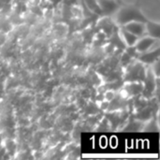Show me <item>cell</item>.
I'll return each instance as SVG.
<instances>
[{"mask_svg":"<svg viewBox=\"0 0 160 160\" xmlns=\"http://www.w3.org/2000/svg\"><path fill=\"white\" fill-rule=\"evenodd\" d=\"M122 28L126 29L127 31L134 34L135 36L141 38L145 33V22H129L124 25H122Z\"/></svg>","mask_w":160,"mask_h":160,"instance_id":"cell-3","label":"cell"},{"mask_svg":"<svg viewBox=\"0 0 160 160\" xmlns=\"http://www.w3.org/2000/svg\"><path fill=\"white\" fill-rule=\"evenodd\" d=\"M85 2H86V5L88 6V8L90 9H92V10L98 12V13L102 12V10L100 8V6L98 4V2L96 0H85Z\"/></svg>","mask_w":160,"mask_h":160,"instance_id":"cell-7","label":"cell"},{"mask_svg":"<svg viewBox=\"0 0 160 160\" xmlns=\"http://www.w3.org/2000/svg\"><path fill=\"white\" fill-rule=\"evenodd\" d=\"M121 33H122V36H123V38H124V40L126 41V43H127L128 46L133 47V46L136 44V42H137V40H138L139 37H137V36H135L134 34H132V33L127 31V30L124 29V28H122Z\"/></svg>","mask_w":160,"mask_h":160,"instance_id":"cell-6","label":"cell"},{"mask_svg":"<svg viewBox=\"0 0 160 160\" xmlns=\"http://www.w3.org/2000/svg\"><path fill=\"white\" fill-rule=\"evenodd\" d=\"M135 21L142 22L147 21V18L136 6H125L117 13V22L120 25H124L129 22Z\"/></svg>","mask_w":160,"mask_h":160,"instance_id":"cell-1","label":"cell"},{"mask_svg":"<svg viewBox=\"0 0 160 160\" xmlns=\"http://www.w3.org/2000/svg\"><path fill=\"white\" fill-rule=\"evenodd\" d=\"M145 31L148 33V36L158 39L160 36V24L158 22L147 20L145 22Z\"/></svg>","mask_w":160,"mask_h":160,"instance_id":"cell-4","label":"cell"},{"mask_svg":"<svg viewBox=\"0 0 160 160\" xmlns=\"http://www.w3.org/2000/svg\"><path fill=\"white\" fill-rule=\"evenodd\" d=\"M158 39L157 38H154L150 36H147V37H143L142 38H138L136 44L134 45V48L136 50V52H147L150 50V48L156 43Z\"/></svg>","mask_w":160,"mask_h":160,"instance_id":"cell-2","label":"cell"},{"mask_svg":"<svg viewBox=\"0 0 160 160\" xmlns=\"http://www.w3.org/2000/svg\"><path fill=\"white\" fill-rule=\"evenodd\" d=\"M143 53L142 55V57L140 58L142 62L144 63H148V64H151V63H154L156 60H158V54H159V49L157 48L156 51H153V52H142Z\"/></svg>","mask_w":160,"mask_h":160,"instance_id":"cell-5","label":"cell"},{"mask_svg":"<svg viewBox=\"0 0 160 160\" xmlns=\"http://www.w3.org/2000/svg\"><path fill=\"white\" fill-rule=\"evenodd\" d=\"M60 1H61V0H51L52 3H56V4H57L58 2H60Z\"/></svg>","mask_w":160,"mask_h":160,"instance_id":"cell-8","label":"cell"}]
</instances>
